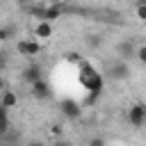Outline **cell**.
<instances>
[{
    "label": "cell",
    "mask_w": 146,
    "mask_h": 146,
    "mask_svg": "<svg viewBox=\"0 0 146 146\" xmlns=\"http://www.w3.org/2000/svg\"><path fill=\"white\" fill-rule=\"evenodd\" d=\"M80 82H82V87L89 91V103H94L98 96H100V91H103V87H105V82H103V78H100V73L98 71H94L91 75H82L80 78Z\"/></svg>",
    "instance_id": "cell-1"
},
{
    "label": "cell",
    "mask_w": 146,
    "mask_h": 146,
    "mask_svg": "<svg viewBox=\"0 0 146 146\" xmlns=\"http://www.w3.org/2000/svg\"><path fill=\"white\" fill-rule=\"evenodd\" d=\"M128 123L132 128H141L146 123V105L144 103H135L128 107Z\"/></svg>",
    "instance_id": "cell-2"
},
{
    "label": "cell",
    "mask_w": 146,
    "mask_h": 146,
    "mask_svg": "<svg viewBox=\"0 0 146 146\" xmlns=\"http://www.w3.org/2000/svg\"><path fill=\"white\" fill-rule=\"evenodd\" d=\"M59 112H62L66 119H80V116H82V107H80V103L73 100V98L59 100Z\"/></svg>",
    "instance_id": "cell-3"
},
{
    "label": "cell",
    "mask_w": 146,
    "mask_h": 146,
    "mask_svg": "<svg viewBox=\"0 0 146 146\" xmlns=\"http://www.w3.org/2000/svg\"><path fill=\"white\" fill-rule=\"evenodd\" d=\"M16 50H18L21 55H25V57H34V55L41 52V43H39L36 39H21V41L16 43Z\"/></svg>",
    "instance_id": "cell-4"
},
{
    "label": "cell",
    "mask_w": 146,
    "mask_h": 146,
    "mask_svg": "<svg viewBox=\"0 0 146 146\" xmlns=\"http://www.w3.org/2000/svg\"><path fill=\"white\" fill-rule=\"evenodd\" d=\"M107 73H110L112 80H128V78H130V66H128V62H121V59H119V62L110 64Z\"/></svg>",
    "instance_id": "cell-5"
},
{
    "label": "cell",
    "mask_w": 146,
    "mask_h": 146,
    "mask_svg": "<svg viewBox=\"0 0 146 146\" xmlns=\"http://www.w3.org/2000/svg\"><path fill=\"white\" fill-rule=\"evenodd\" d=\"M32 87V96L36 98V100H48L50 96H52V89H50V84H48V80H39V82H34V84H30Z\"/></svg>",
    "instance_id": "cell-6"
},
{
    "label": "cell",
    "mask_w": 146,
    "mask_h": 146,
    "mask_svg": "<svg viewBox=\"0 0 146 146\" xmlns=\"http://www.w3.org/2000/svg\"><path fill=\"white\" fill-rule=\"evenodd\" d=\"M41 78H43V68H41L36 62L23 68V80H25L27 84H34V82H39Z\"/></svg>",
    "instance_id": "cell-7"
},
{
    "label": "cell",
    "mask_w": 146,
    "mask_h": 146,
    "mask_svg": "<svg viewBox=\"0 0 146 146\" xmlns=\"http://www.w3.org/2000/svg\"><path fill=\"white\" fill-rule=\"evenodd\" d=\"M16 105H18V96H16L14 91H7V89H5V91L0 94V107H2V110H11V107H16Z\"/></svg>",
    "instance_id": "cell-8"
},
{
    "label": "cell",
    "mask_w": 146,
    "mask_h": 146,
    "mask_svg": "<svg viewBox=\"0 0 146 146\" xmlns=\"http://www.w3.org/2000/svg\"><path fill=\"white\" fill-rule=\"evenodd\" d=\"M52 36V23H36L34 25V39H50Z\"/></svg>",
    "instance_id": "cell-9"
},
{
    "label": "cell",
    "mask_w": 146,
    "mask_h": 146,
    "mask_svg": "<svg viewBox=\"0 0 146 146\" xmlns=\"http://www.w3.org/2000/svg\"><path fill=\"white\" fill-rule=\"evenodd\" d=\"M119 55H121V62L135 57V46H132V41H128V39L121 41V43H119Z\"/></svg>",
    "instance_id": "cell-10"
},
{
    "label": "cell",
    "mask_w": 146,
    "mask_h": 146,
    "mask_svg": "<svg viewBox=\"0 0 146 146\" xmlns=\"http://www.w3.org/2000/svg\"><path fill=\"white\" fill-rule=\"evenodd\" d=\"M16 36V25L7 23V25H0V41H9Z\"/></svg>",
    "instance_id": "cell-11"
},
{
    "label": "cell",
    "mask_w": 146,
    "mask_h": 146,
    "mask_svg": "<svg viewBox=\"0 0 146 146\" xmlns=\"http://www.w3.org/2000/svg\"><path fill=\"white\" fill-rule=\"evenodd\" d=\"M9 114H7V110H2L0 107V137L2 135H7V130H9Z\"/></svg>",
    "instance_id": "cell-12"
},
{
    "label": "cell",
    "mask_w": 146,
    "mask_h": 146,
    "mask_svg": "<svg viewBox=\"0 0 146 146\" xmlns=\"http://www.w3.org/2000/svg\"><path fill=\"white\" fill-rule=\"evenodd\" d=\"M84 41H87V46H89V48H98V46L103 43L100 34H87V36H84Z\"/></svg>",
    "instance_id": "cell-13"
},
{
    "label": "cell",
    "mask_w": 146,
    "mask_h": 146,
    "mask_svg": "<svg viewBox=\"0 0 146 146\" xmlns=\"http://www.w3.org/2000/svg\"><path fill=\"white\" fill-rule=\"evenodd\" d=\"M135 57L144 64V62H146V46H137V48H135Z\"/></svg>",
    "instance_id": "cell-14"
},
{
    "label": "cell",
    "mask_w": 146,
    "mask_h": 146,
    "mask_svg": "<svg viewBox=\"0 0 146 146\" xmlns=\"http://www.w3.org/2000/svg\"><path fill=\"white\" fill-rule=\"evenodd\" d=\"M82 59H84V57H82L80 52H68V55H66V62H71V64H80Z\"/></svg>",
    "instance_id": "cell-15"
},
{
    "label": "cell",
    "mask_w": 146,
    "mask_h": 146,
    "mask_svg": "<svg viewBox=\"0 0 146 146\" xmlns=\"http://www.w3.org/2000/svg\"><path fill=\"white\" fill-rule=\"evenodd\" d=\"M62 132H64V128H62L59 123H55V125H50V135H52V137H62Z\"/></svg>",
    "instance_id": "cell-16"
},
{
    "label": "cell",
    "mask_w": 146,
    "mask_h": 146,
    "mask_svg": "<svg viewBox=\"0 0 146 146\" xmlns=\"http://www.w3.org/2000/svg\"><path fill=\"white\" fill-rule=\"evenodd\" d=\"M87 146H105V139H103V137H91V139L87 141Z\"/></svg>",
    "instance_id": "cell-17"
},
{
    "label": "cell",
    "mask_w": 146,
    "mask_h": 146,
    "mask_svg": "<svg viewBox=\"0 0 146 146\" xmlns=\"http://www.w3.org/2000/svg\"><path fill=\"white\" fill-rule=\"evenodd\" d=\"M7 68V52L5 50H0V73Z\"/></svg>",
    "instance_id": "cell-18"
},
{
    "label": "cell",
    "mask_w": 146,
    "mask_h": 146,
    "mask_svg": "<svg viewBox=\"0 0 146 146\" xmlns=\"http://www.w3.org/2000/svg\"><path fill=\"white\" fill-rule=\"evenodd\" d=\"M137 16L139 18H146V5H137Z\"/></svg>",
    "instance_id": "cell-19"
},
{
    "label": "cell",
    "mask_w": 146,
    "mask_h": 146,
    "mask_svg": "<svg viewBox=\"0 0 146 146\" xmlns=\"http://www.w3.org/2000/svg\"><path fill=\"white\" fill-rule=\"evenodd\" d=\"M5 89H7V82H5V78H2V75H0V94H2V91H5Z\"/></svg>",
    "instance_id": "cell-20"
},
{
    "label": "cell",
    "mask_w": 146,
    "mask_h": 146,
    "mask_svg": "<svg viewBox=\"0 0 146 146\" xmlns=\"http://www.w3.org/2000/svg\"><path fill=\"white\" fill-rule=\"evenodd\" d=\"M52 146H71V144H68V141H64V139H57Z\"/></svg>",
    "instance_id": "cell-21"
},
{
    "label": "cell",
    "mask_w": 146,
    "mask_h": 146,
    "mask_svg": "<svg viewBox=\"0 0 146 146\" xmlns=\"http://www.w3.org/2000/svg\"><path fill=\"white\" fill-rule=\"evenodd\" d=\"M27 146H46V144H43V141H30Z\"/></svg>",
    "instance_id": "cell-22"
},
{
    "label": "cell",
    "mask_w": 146,
    "mask_h": 146,
    "mask_svg": "<svg viewBox=\"0 0 146 146\" xmlns=\"http://www.w3.org/2000/svg\"><path fill=\"white\" fill-rule=\"evenodd\" d=\"M0 146H7V144H0Z\"/></svg>",
    "instance_id": "cell-23"
}]
</instances>
